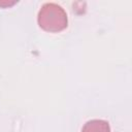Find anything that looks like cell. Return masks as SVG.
<instances>
[{
  "mask_svg": "<svg viewBox=\"0 0 132 132\" xmlns=\"http://www.w3.org/2000/svg\"><path fill=\"white\" fill-rule=\"evenodd\" d=\"M38 25L47 32H60L67 27L66 11L56 3H45L38 12Z\"/></svg>",
  "mask_w": 132,
  "mask_h": 132,
  "instance_id": "cell-1",
  "label": "cell"
},
{
  "mask_svg": "<svg viewBox=\"0 0 132 132\" xmlns=\"http://www.w3.org/2000/svg\"><path fill=\"white\" fill-rule=\"evenodd\" d=\"M81 132H110V128L104 120H91L84 125Z\"/></svg>",
  "mask_w": 132,
  "mask_h": 132,
  "instance_id": "cell-2",
  "label": "cell"
}]
</instances>
